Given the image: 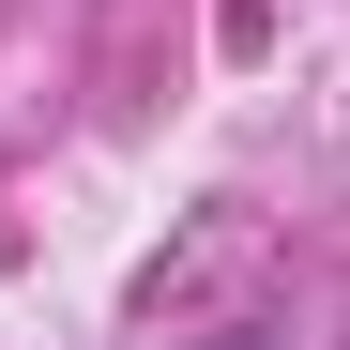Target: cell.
Here are the masks:
<instances>
[{
	"instance_id": "6da1fadb",
	"label": "cell",
	"mask_w": 350,
	"mask_h": 350,
	"mask_svg": "<svg viewBox=\"0 0 350 350\" xmlns=\"http://www.w3.org/2000/svg\"><path fill=\"white\" fill-rule=\"evenodd\" d=\"M213 350H274V335H213Z\"/></svg>"
}]
</instances>
